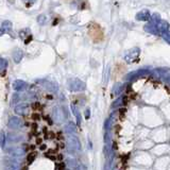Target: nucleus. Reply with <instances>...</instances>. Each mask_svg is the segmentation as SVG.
<instances>
[{
  "mask_svg": "<svg viewBox=\"0 0 170 170\" xmlns=\"http://www.w3.org/2000/svg\"><path fill=\"white\" fill-rule=\"evenodd\" d=\"M67 87L70 92H83L85 89L86 85L83 81H81L78 78H71L67 81Z\"/></svg>",
  "mask_w": 170,
  "mask_h": 170,
  "instance_id": "f257e3e1",
  "label": "nucleus"
},
{
  "mask_svg": "<svg viewBox=\"0 0 170 170\" xmlns=\"http://www.w3.org/2000/svg\"><path fill=\"white\" fill-rule=\"evenodd\" d=\"M52 116L55 121L61 123V122L65 121L66 118H67V112H66V109L63 106H57L53 109Z\"/></svg>",
  "mask_w": 170,
  "mask_h": 170,
  "instance_id": "f03ea898",
  "label": "nucleus"
},
{
  "mask_svg": "<svg viewBox=\"0 0 170 170\" xmlns=\"http://www.w3.org/2000/svg\"><path fill=\"white\" fill-rule=\"evenodd\" d=\"M67 145L68 148L72 151H80L81 150V143L79 141V138L75 135H68L67 136Z\"/></svg>",
  "mask_w": 170,
  "mask_h": 170,
  "instance_id": "7ed1b4c3",
  "label": "nucleus"
},
{
  "mask_svg": "<svg viewBox=\"0 0 170 170\" xmlns=\"http://www.w3.org/2000/svg\"><path fill=\"white\" fill-rule=\"evenodd\" d=\"M139 53H141L139 48H137V47L132 48V49H130V50L127 51V53L124 54V60H126L127 63H133V62H135L137 59H138Z\"/></svg>",
  "mask_w": 170,
  "mask_h": 170,
  "instance_id": "20e7f679",
  "label": "nucleus"
},
{
  "mask_svg": "<svg viewBox=\"0 0 170 170\" xmlns=\"http://www.w3.org/2000/svg\"><path fill=\"white\" fill-rule=\"evenodd\" d=\"M20 165L13 158H3V170H19Z\"/></svg>",
  "mask_w": 170,
  "mask_h": 170,
  "instance_id": "39448f33",
  "label": "nucleus"
},
{
  "mask_svg": "<svg viewBox=\"0 0 170 170\" xmlns=\"http://www.w3.org/2000/svg\"><path fill=\"white\" fill-rule=\"evenodd\" d=\"M23 120H21L19 117H15V116L11 117L10 119H9V121H8V127L10 129H13V130L20 129L21 127H23Z\"/></svg>",
  "mask_w": 170,
  "mask_h": 170,
  "instance_id": "423d86ee",
  "label": "nucleus"
},
{
  "mask_svg": "<svg viewBox=\"0 0 170 170\" xmlns=\"http://www.w3.org/2000/svg\"><path fill=\"white\" fill-rule=\"evenodd\" d=\"M29 109H30V106L28 103H20V104L15 107L14 112H15V114H17V115H19V116H26L29 113Z\"/></svg>",
  "mask_w": 170,
  "mask_h": 170,
  "instance_id": "0eeeda50",
  "label": "nucleus"
},
{
  "mask_svg": "<svg viewBox=\"0 0 170 170\" xmlns=\"http://www.w3.org/2000/svg\"><path fill=\"white\" fill-rule=\"evenodd\" d=\"M27 82H25V81L23 80H15L14 82H13V89L15 90V92H21V90L26 89L27 88Z\"/></svg>",
  "mask_w": 170,
  "mask_h": 170,
  "instance_id": "6e6552de",
  "label": "nucleus"
},
{
  "mask_svg": "<svg viewBox=\"0 0 170 170\" xmlns=\"http://www.w3.org/2000/svg\"><path fill=\"white\" fill-rule=\"evenodd\" d=\"M8 152L11 154L12 156H20L25 153V148L23 147H19V146H16V147H12L8 150Z\"/></svg>",
  "mask_w": 170,
  "mask_h": 170,
  "instance_id": "1a4fd4ad",
  "label": "nucleus"
},
{
  "mask_svg": "<svg viewBox=\"0 0 170 170\" xmlns=\"http://www.w3.org/2000/svg\"><path fill=\"white\" fill-rule=\"evenodd\" d=\"M151 18V15H150L149 11L148 10H143L141 12H138L136 14V19L137 20H141V21H146L149 20Z\"/></svg>",
  "mask_w": 170,
  "mask_h": 170,
  "instance_id": "9d476101",
  "label": "nucleus"
},
{
  "mask_svg": "<svg viewBox=\"0 0 170 170\" xmlns=\"http://www.w3.org/2000/svg\"><path fill=\"white\" fill-rule=\"evenodd\" d=\"M12 29V23L10 20H4L2 23L1 27H0V36L5 34L6 32H9L10 30Z\"/></svg>",
  "mask_w": 170,
  "mask_h": 170,
  "instance_id": "9b49d317",
  "label": "nucleus"
},
{
  "mask_svg": "<svg viewBox=\"0 0 170 170\" xmlns=\"http://www.w3.org/2000/svg\"><path fill=\"white\" fill-rule=\"evenodd\" d=\"M146 74H147V70H146V69H139L138 71L131 72L130 75H128V76H127V80H133V79H135V78L144 77Z\"/></svg>",
  "mask_w": 170,
  "mask_h": 170,
  "instance_id": "f8f14e48",
  "label": "nucleus"
},
{
  "mask_svg": "<svg viewBox=\"0 0 170 170\" xmlns=\"http://www.w3.org/2000/svg\"><path fill=\"white\" fill-rule=\"evenodd\" d=\"M70 107H71L72 114H74V116L76 117V119H77V124H78V126H80V124H81V119H82L81 113L79 112L78 107H77L75 104H71V105H70Z\"/></svg>",
  "mask_w": 170,
  "mask_h": 170,
  "instance_id": "ddd939ff",
  "label": "nucleus"
},
{
  "mask_svg": "<svg viewBox=\"0 0 170 170\" xmlns=\"http://www.w3.org/2000/svg\"><path fill=\"white\" fill-rule=\"evenodd\" d=\"M12 57H13V60H14L15 63L18 64L23 57V51H21L20 49H16V50H14V52H13Z\"/></svg>",
  "mask_w": 170,
  "mask_h": 170,
  "instance_id": "4468645a",
  "label": "nucleus"
},
{
  "mask_svg": "<svg viewBox=\"0 0 170 170\" xmlns=\"http://www.w3.org/2000/svg\"><path fill=\"white\" fill-rule=\"evenodd\" d=\"M65 132L68 135H74V133H76V126L74 122H68L65 126Z\"/></svg>",
  "mask_w": 170,
  "mask_h": 170,
  "instance_id": "2eb2a0df",
  "label": "nucleus"
},
{
  "mask_svg": "<svg viewBox=\"0 0 170 170\" xmlns=\"http://www.w3.org/2000/svg\"><path fill=\"white\" fill-rule=\"evenodd\" d=\"M8 60L3 59V57H0V72H3L4 70H6L8 68Z\"/></svg>",
  "mask_w": 170,
  "mask_h": 170,
  "instance_id": "dca6fc26",
  "label": "nucleus"
},
{
  "mask_svg": "<svg viewBox=\"0 0 170 170\" xmlns=\"http://www.w3.org/2000/svg\"><path fill=\"white\" fill-rule=\"evenodd\" d=\"M5 141H6L5 133L3 131H0V148L1 149H4V147H5Z\"/></svg>",
  "mask_w": 170,
  "mask_h": 170,
  "instance_id": "f3484780",
  "label": "nucleus"
},
{
  "mask_svg": "<svg viewBox=\"0 0 170 170\" xmlns=\"http://www.w3.org/2000/svg\"><path fill=\"white\" fill-rule=\"evenodd\" d=\"M122 90V84H116L113 88V95H118L120 94V92Z\"/></svg>",
  "mask_w": 170,
  "mask_h": 170,
  "instance_id": "a211bd4d",
  "label": "nucleus"
},
{
  "mask_svg": "<svg viewBox=\"0 0 170 170\" xmlns=\"http://www.w3.org/2000/svg\"><path fill=\"white\" fill-rule=\"evenodd\" d=\"M37 23H40V25H44V23H46V16H45V15H40V16L37 17Z\"/></svg>",
  "mask_w": 170,
  "mask_h": 170,
  "instance_id": "6ab92c4d",
  "label": "nucleus"
},
{
  "mask_svg": "<svg viewBox=\"0 0 170 170\" xmlns=\"http://www.w3.org/2000/svg\"><path fill=\"white\" fill-rule=\"evenodd\" d=\"M122 101H123V98H118L117 100L115 101V103H113L112 107H117V106H119V105L122 103Z\"/></svg>",
  "mask_w": 170,
  "mask_h": 170,
  "instance_id": "aec40b11",
  "label": "nucleus"
},
{
  "mask_svg": "<svg viewBox=\"0 0 170 170\" xmlns=\"http://www.w3.org/2000/svg\"><path fill=\"white\" fill-rule=\"evenodd\" d=\"M35 156H36V153H34V152H33V155H32V154H30L29 158H28V161H29V163H31L32 161L35 158Z\"/></svg>",
  "mask_w": 170,
  "mask_h": 170,
  "instance_id": "412c9836",
  "label": "nucleus"
},
{
  "mask_svg": "<svg viewBox=\"0 0 170 170\" xmlns=\"http://www.w3.org/2000/svg\"><path fill=\"white\" fill-rule=\"evenodd\" d=\"M163 36H164V38L167 40V42L170 43V34H167V33L166 34H163Z\"/></svg>",
  "mask_w": 170,
  "mask_h": 170,
  "instance_id": "4be33fe9",
  "label": "nucleus"
},
{
  "mask_svg": "<svg viewBox=\"0 0 170 170\" xmlns=\"http://www.w3.org/2000/svg\"><path fill=\"white\" fill-rule=\"evenodd\" d=\"M85 115H86V118H88V117H89V109H86V113H85Z\"/></svg>",
  "mask_w": 170,
  "mask_h": 170,
  "instance_id": "5701e85b",
  "label": "nucleus"
}]
</instances>
